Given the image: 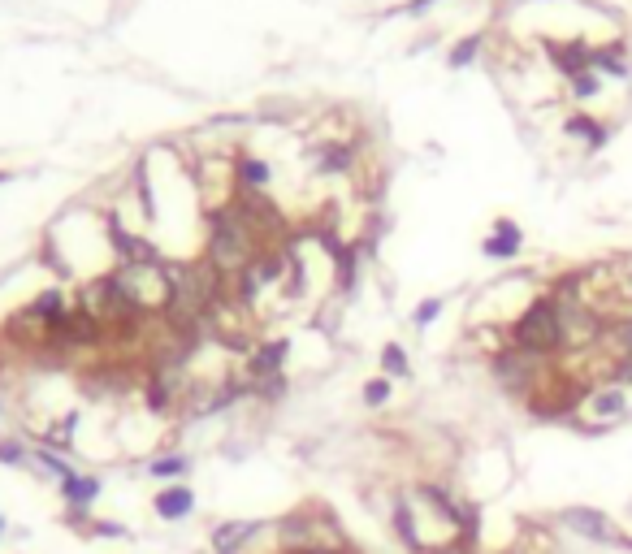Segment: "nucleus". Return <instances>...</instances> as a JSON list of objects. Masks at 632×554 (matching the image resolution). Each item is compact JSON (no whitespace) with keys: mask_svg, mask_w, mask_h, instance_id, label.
<instances>
[{"mask_svg":"<svg viewBox=\"0 0 632 554\" xmlns=\"http://www.w3.org/2000/svg\"><path fill=\"white\" fill-rule=\"evenodd\" d=\"M511 347L524 351V355H537V360H546V355H555L559 347H568L563 312H559L555 295H542L524 308V316L511 325Z\"/></svg>","mask_w":632,"mask_h":554,"instance_id":"f257e3e1","label":"nucleus"},{"mask_svg":"<svg viewBox=\"0 0 632 554\" xmlns=\"http://www.w3.org/2000/svg\"><path fill=\"white\" fill-rule=\"evenodd\" d=\"M252 260H256L252 256V230H247L230 208L208 213V265L230 277V273H243Z\"/></svg>","mask_w":632,"mask_h":554,"instance_id":"f03ea898","label":"nucleus"},{"mask_svg":"<svg viewBox=\"0 0 632 554\" xmlns=\"http://www.w3.org/2000/svg\"><path fill=\"white\" fill-rule=\"evenodd\" d=\"M559 524H563V529H568L572 537L589 542V546L632 550V537L607 516V511H598V507H563V511H559Z\"/></svg>","mask_w":632,"mask_h":554,"instance_id":"7ed1b4c3","label":"nucleus"},{"mask_svg":"<svg viewBox=\"0 0 632 554\" xmlns=\"http://www.w3.org/2000/svg\"><path fill=\"white\" fill-rule=\"evenodd\" d=\"M585 412L594 416V429H607V425H620V420L632 412V390L620 386V381H611V386L594 390L585 399Z\"/></svg>","mask_w":632,"mask_h":554,"instance_id":"20e7f679","label":"nucleus"},{"mask_svg":"<svg viewBox=\"0 0 632 554\" xmlns=\"http://www.w3.org/2000/svg\"><path fill=\"white\" fill-rule=\"evenodd\" d=\"M537 364H542L537 355H524V351L511 347V351H503L494 360V373H498V381H503L507 390H529L533 377H537Z\"/></svg>","mask_w":632,"mask_h":554,"instance_id":"39448f33","label":"nucleus"},{"mask_svg":"<svg viewBox=\"0 0 632 554\" xmlns=\"http://www.w3.org/2000/svg\"><path fill=\"white\" fill-rule=\"evenodd\" d=\"M256 533H260V520H221L208 542H213V554H243Z\"/></svg>","mask_w":632,"mask_h":554,"instance_id":"423d86ee","label":"nucleus"},{"mask_svg":"<svg viewBox=\"0 0 632 554\" xmlns=\"http://www.w3.org/2000/svg\"><path fill=\"white\" fill-rule=\"evenodd\" d=\"M152 511L161 516L165 524H178V520H187L191 511H195V490L187 481H178V485H165L161 494L152 498Z\"/></svg>","mask_w":632,"mask_h":554,"instance_id":"0eeeda50","label":"nucleus"},{"mask_svg":"<svg viewBox=\"0 0 632 554\" xmlns=\"http://www.w3.org/2000/svg\"><path fill=\"white\" fill-rule=\"evenodd\" d=\"M286 351H291V342L278 338V342H265V347H256L252 355H247V377L252 381H273L282 377V360Z\"/></svg>","mask_w":632,"mask_h":554,"instance_id":"6e6552de","label":"nucleus"},{"mask_svg":"<svg viewBox=\"0 0 632 554\" xmlns=\"http://www.w3.org/2000/svg\"><path fill=\"white\" fill-rule=\"evenodd\" d=\"M57 490H61V498L70 507H91L100 498L104 485H100V477H87V472H70V477L57 481Z\"/></svg>","mask_w":632,"mask_h":554,"instance_id":"1a4fd4ad","label":"nucleus"},{"mask_svg":"<svg viewBox=\"0 0 632 554\" xmlns=\"http://www.w3.org/2000/svg\"><path fill=\"white\" fill-rule=\"evenodd\" d=\"M394 533L403 537V550H407V554H429V546L420 542L416 511H412V503H407V498H399V503H394Z\"/></svg>","mask_w":632,"mask_h":554,"instance_id":"9d476101","label":"nucleus"},{"mask_svg":"<svg viewBox=\"0 0 632 554\" xmlns=\"http://www.w3.org/2000/svg\"><path fill=\"white\" fill-rule=\"evenodd\" d=\"M187 472H191V459L187 455H161V459H152V464H148V477L165 481V485H178Z\"/></svg>","mask_w":632,"mask_h":554,"instance_id":"9b49d317","label":"nucleus"},{"mask_svg":"<svg viewBox=\"0 0 632 554\" xmlns=\"http://www.w3.org/2000/svg\"><path fill=\"white\" fill-rule=\"evenodd\" d=\"M516 252H520V230L503 221L494 239H485V256H516Z\"/></svg>","mask_w":632,"mask_h":554,"instance_id":"f8f14e48","label":"nucleus"},{"mask_svg":"<svg viewBox=\"0 0 632 554\" xmlns=\"http://www.w3.org/2000/svg\"><path fill=\"white\" fill-rule=\"evenodd\" d=\"M381 364H386L390 377H407V355H403V347H394V342L381 351Z\"/></svg>","mask_w":632,"mask_h":554,"instance_id":"ddd939ff","label":"nucleus"},{"mask_svg":"<svg viewBox=\"0 0 632 554\" xmlns=\"http://www.w3.org/2000/svg\"><path fill=\"white\" fill-rule=\"evenodd\" d=\"M0 464H9V468H22V464H31V455L22 451V442L5 438V442H0Z\"/></svg>","mask_w":632,"mask_h":554,"instance_id":"4468645a","label":"nucleus"},{"mask_svg":"<svg viewBox=\"0 0 632 554\" xmlns=\"http://www.w3.org/2000/svg\"><path fill=\"white\" fill-rule=\"evenodd\" d=\"M386 399H390V381H386V377H373V381L364 386V407H381Z\"/></svg>","mask_w":632,"mask_h":554,"instance_id":"2eb2a0df","label":"nucleus"},{"mask_svg":"<svg viewBox=\"0 0 632 554\" xmlns=\"http://www.w3.org/2000/svg\"><path fill=\"white\" fill-rule=\"evenodd\" d=\"M239 178L247 182V187H260V182L269 178V169L260 165V161H252V156H247V161H239Z\"/></svg>","mask_w":632,"mask_h":554,"instance_id":"dca6fc26","label":"nucleus"},{"mask_svg":"<svg viewBox=\"0 0 632 554\" xmlns=\"http://www.w3.org/2000/svg\"><path fill=\"white\" fill-rule=\"evenodd\" d=\"M316 161H321V169H347V152L329 148V152H316Z\"/></svg>","mask_w":632,"mask_h":554,"instance_id":"f3484780","label":"nucleus"},{"mask_svg":"<svg viewBox=\"0 0 632 554\" xmlns=\"http://www.w3.org/2000/svg\"><path fill=\"white\" fill-rule=\"evenodd\" d=\"M429 554H477L468 542H459V537H451V542H438V546H429Z\"/></svg>","mask_w":632,"mask_h":554,"instance_id":"a211bd4d","label":"nucleus"},{"mask_svg":"<svg viewBox=\"0 0 632 554\" xmlns=\"http://www.w3.org/2000/svg\"><path fill=\"white\" fill-rule=\"evenodd\" d=\"M438 312H442V299H425V303L416 308V325H429Z\"/></svg>","mask_w":632,"mask_h":554,"instance_id":"6ab92c4d","label":"nucleus"},{"mask_svg":"<svg viewBox=\"0 0 632 554\" xmlns=\"http://www.w3.org/2000/svg\"><path fill=\"white\" fill-rule=\"evenodd\" d=\"M87 533H100V537H122L126 529H122V524H113V520H96Z\"/></svg>","mask_w":632,"mask_h":554,"instance_id":"aec40b11","label":"nucleus"},{"mask_svg":"<svg viewBox=\"0 0 632 554\" xmlns=\"http://www.w3.org/2000/svg\"><path fill=\"white\" fill-rule=\"evenodd\" d=\"M282 554H351V550H329V546H316L312 542V546H286Z\"/></svg>","mask_w":632,"mask_h":554,"instance_id":"412c9836","label":"nucleus"},{"mask_svg":"<svg viewBox=\"0 0 632 554\" xmlns=\"http://www.w3.org/2000/svg\"><path fill=\"white\" fill-rule=\"evenodd\" d=\"M472 52H477V39H468V44H464V48H459V52H455V57H451V61H455V65H464V61L472 57Z\"/></svg>","mask_w":632,"mask_h":554,"instance_id":"4be33fe9","label":"nucleus"},{"mask_svg":"<svg viewBox=\"0 0 632 554\" xmlns=\"http://www.w3.org/2000/svg\"><path fill=\"white\" fill-rule=\"evenodd\" d=\"M615 381H620V386H628V390H632V360H624V364H620V377H615Z\"/></svg>","mask_w":632,"mask_h":554,"instance_id":"5701e85b","label":"nucleus"},{"mask_svg":"<svg viewBox=\"0 0 632 554\" xmlns=\"http://www.w3.org/2000/svg\"><path fill=\"white\" fill-rule=\"evenodd\" d=\"M0 533H5V516H0Z\"/></svg>","mask_w":632,"mask_h":554,"instance_id":"b1692460","label":"nucleus"}]
</instances>
